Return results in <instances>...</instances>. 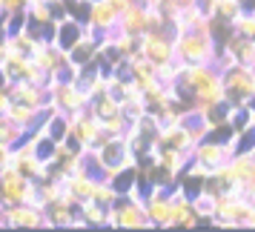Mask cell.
Segmentation results:
<instances>
[{
  "label": "cell",
  "instance_id": "6da1fadb",
  "mask_svg": "<svg viewBox=\"0 0 255 232\" xmlns=\"http://www.w3.org/2000/svg\"><path fill=\"white\" fill-rule=\"evenodd\" d=\"M175 58L181 63H218L221 43L209 29H192L175 35Z\"/></svg>",
  "mask_w": 255,
  "mask_h": 232
},
{
  "label": "cell",
  "instance_id": "7a4b0ae2",
  "mask_svg": "<svg viewBox=\"0 0 255 232\" xmlns=\"http://www.w3.org/2000/svg\"><path fill=\"white\" fill-rule=\"evenodd\" d=\"M106 227H118V230H155L143 198H132V195H121L109 207Z\"/></svg>",
  "mask_w": 255,
  "mask_h": 232
},
{
  "label": "cell",
  "instance_id": "3957f363",
  "mask_svg": "<svg viewBox=\"0 0 255 232\" xmlns=\"http://www.w3.org/2000/svg\"><path fill=\"white\" fill-rule=\"evenodd\" d=\"M49 101L58 112H81L92 106V95L83 89L78 81H63V78H49Z\"/></svg>",
  "mask_w": 255,
  "mask_h": 232
},
{
  "label": "cell",
  "instance_id": "277c9868",
  "mask_svg": "<svg viewBox=\"0 0 255 232\" xmlns=\"http://www.w3.org/2000/svg\"><path fill=\"white\" fill-rule=\"evenodd\" d=\"M224 86H227V101L232 106H247L255 95V66L247 63H232L224 69Z\"/></svg>",
  "mask_w": 255,
  "mask_h": 232
},
{
  "label": "cell",
  "instance_id": "5b68a950",
  "mask_svg": "<svg viewBox=\"0 0 255 232\" xmlns=\"http://www.w3.org/2000/svg\"><path fill=\"white\" fill-rule=\"evenodd\" d=\"M235 152H238L235 138H232V140L204 138L195 149H192V161H195L198 166H204L207 172H215V169H221V166H227V163H230V158L235 155Z\"/></svg>",
  "mask_w": 255,
  "mask_h": 232
},
{
  "label": "cell",
  "instance_id": "8992f818",
  "mask_svg": "<svg viewBox=\"0 0 255 232\" xmlns=\"http://www.w3.org/2000/svg\"><path fill=\"white\" fill-rule=\"evenodd\" d=\"M138 49L155 66L175 60V32L172 29H149L138 37Z\"/></svg>",
  "mask_w": 255,
  "mask_h": 232
},
{
  "label": "cell",
  "instance_id": "52a82bcc",
  "mask_svg": "<svg viewBox=\"0 0 255 232\" xmlns=\"http://www.w3.org/2000/svg\"><path fill=\"white\" fill-rule=\"evenodd\" d=\"M250 212H253V201L244 192H238V195L227 192L218 198V215L212 221V227H247Z\"/></svg>",
  "mask_w": 255,
  "mask_h": 232
},
{
  "label": "cell",
  "instance_id": "ba28073f",
  "mask_svg": "<svg viewBox=\"0 0 255 232\" xmlns=\"http://www.w3.org/2000/svg\"><path fill=\"white\" fill-rule=\"evenodd\" d=\"M143 204H146V212H149L155 230H169L172 227V189L152 186L143 195Z\"/></svg>",
  "mask_w": 255,
  "mask_h": 232
},
{
  "label": "cell",
  "instance_id": "9c48e42d",
  "mask_svg": "<svg viewBox=\"0 0 255 232\" xmlns=\"http://www.w3.org/2000/svg\"><path fill=\"white\" fill-rule=\"evenodd\" d=\"M12 163L26 175V178H29V181H43V178L49 175V163L35 152V146H32V138L20 140V143L14 146V161H12Z\"/></svg>",
  "mask_w": 255,
  "mask_h": 232
},
{
  "label": "cell",
  "instance_id": "30bf717a",
  "mask_svg": "<svg viewBox=\"0 0 255 232\" xmlns=\"http://www.w3.org/2000/svg\"><path fill=\"white\" fill-rule=\"evenodd\" d=\"M86 26L92 29L95 35L106 37V35H112L118 26H121V12L112 6V0H92Z\"/></svg>",
  "mask_w": 255,
  "mask_h": 232
},
{
  "label": "cell",
  "instance_id": "8fae6325",
  "mask_svg": "<svg viewBox=\"0 0 255 232\" xmlns=\"http://www.w3.org/2000/svg\"><path fill=\"white\" fill-rule=\"evenodd\" d=\"M6 224L12 230H40V227H49V218L46 209L35 204H14V207H6Z\"/></svg>",
  "mask_w": 255,
  "mask_h": 232
},
{
  "label": "cell",
  "instance_id": "7c38bea8",
  "mask_svg": "<svg viewBox=\"0 0 255 232\" xmlns=\"http://www.w3.org/2000/svg\"><path fill=\"white\" fill-rule=\"evenodd\" d=\"M204 221L192 207V195H186L181 186H172V227L181 230H195Z\"/></svg>",
  "mask_w": 255,
  "mask_h": 232
},
{
  "label": "cell",
  "instance_id": "4fadbf2b",
  "mask_svg": "<svg viewBox=\"0 0 255 232\" xmlns=\"http://www.w3.org/2000/svg\"><path fill=\"white\" fill-rule=\"evenodd\" d=\"M9 92H12V101H20V104L37 106V109H49V106H52V101H49V86H46V83L12 81V83H9Z\"/></svg>",
  "mask_w": 255,
  "mask_h": 232
},
{
  "label": "cell",
  "instance_id": "5bb4252c",
  "mask_svg": "<svg viewBox=\"0 0 255 232\" xmlns=\"http://www.w3.org/2000/svg\"><path fill=\"white\" fill-rule=\"evenodd\" d=\"M86 23L83 20H78V17H72V14H66V17H60L58 23H55V32H52V40L58 43L60 49H66V52H72V49L81 43L83 37H86Z\"/></svg>",
  "mask_w": 255,
  "mask_h": 232
},
{
  "label": "cell",
  "instance_id": "9a60e30c",
  "mask_svg": "<svg viewBox=\"0 0 255 232\" xmlns=\"http://www.w3.org/2000/svg\"><path fill=\"white\" fill-rule=\"evenodd\" d=\"M78 215V201L72 195H63L58 201H52L46 207V218H49V227H66L72 230V221Z\"/></svg>",
  "mask_w": 255,
  "mask_h": 232
},
{
  "label": "cell",
  "instance_id": "2e32d148",
  "mask_svg": "<svg viewBox=\"0 0 255 232\" xmlns=\"http://www.w3.org/2000/svg\"><path fill=\"white\" fill-rule=\"evenodd\" d=\"M224 52H230L238 63H247V66H255V37H247L241 32H232L224 43H221Z\"/></svg>",
  "mask_w": 255,
  "mask_h": 232
},
{
  "label": "cell",
  "instance_id": "e0dca14e",
  "mask_svg": "<svg viewBox=\"0 0 255 232\" xmlns=\"http://www.w3.org/2000/svg\"><path fill=\"white\" fill-rule=\"evenodd\" d=\"M95 184H98V175L92 172H78L69 175V195L81 204V201H89L95 192Z\"/></svg>",
  "mask_w": 255,
  "mask_h": 232
},
{
  "label": "cell",
  "instance_id": "ac0fdd59",
  "mask_svg": "<svg viewBox=\"0 0 255 232\" xmlns=\"http://www.w3.org/2000/svg\"><path fill=\"white\" fill-rule=\"evenodd\" d=\"M218 198L221 195L209 192V189H204V192L192 195V207H195V212L201 215V221H204V224H212V221H215V215H218Z\"/></svg>",
  "mask_w": 255,
  "mask_h": 232
},
{
  "label": "cell",
  "instance_id": "d6986e66",
  "mask_svg": "<svg viewBox=\"0 0 255 232\" xmlns=\"http://www.w3.org/2000/svg\"><path fill=\"white\" fill-rule=\"evenodd\" d=\"M78 212H81L83 218H86V224H89V227H106V215H109V207L98 204L95 198H89V201H81V204H78Z\"/></svg>",
  "mask_w": 255,
  "mask_h": 232
},
{
  "label": "cell",
  "instance_id": "ffe728a7",
  "mask_svg": "<svg viewBox=\"0 0 255 232\" xmlns=\"http://www.w3.org/2000/svg\"><path fill=\"white\" fill-rule=\"evenodd\" d=\"M29 138V132H26L20 123H14L9 115H0V143H9V146H17L20 140Z\"/></svg>",
  "mask_w": 255,
  "mask_h": 232
},
{
  "label": "cell",
  "instance_id": "44dd1931",
  "mask_svg": "<svg viewBox=\"0 0 255 232\" xmlns=\"http://www.w3.org/2000/svg\"><path fill=\"white\" fill-rule=\"evenodd\" d=\"M247 9H244L241 0H218V9H215V20H224V23H232L238 14H244Z\"/></svg>",
  "mask_w": 255,
  "mask_h": 232
},
{
  "label": "cell",
  "instance_id": "7402d4cb",
  "mask_svg": "<svg viewBox=\"0 0 255 232\" xmlns=\"http://www.w3.org/2000/svg\"><path fill=\"white\" fill-rule=\"evenodd\" d=\"M92 198L98 201V204H104V207H112L118 198V189L112 186V181L109 178H98V184H95V192H92Z\"/></svg>",
  "mask_w": 255,
  "mask_h": 232
},
{
  "label": "cell",
  "instance_id": "603a6c76",
  "mask_svg": "<svg viewBox=\"0 0 255 232\" xmlns=\"http://www.w3.org/2000/svg\"><path fill=\"white\" fill-rule=\"evenodd\" d=\"M12 106V92H9V83L0 81V115H6Z\"/></svg>",
  "mask_w": 255,
  "mask_h": 232
},
{
  "label": "cell",
  "instance_id": "cb8c5ba5",
  "mask_svg": "<svg viewBox=\"0 0 255 232\" xmlns=\"http://www.w3.org/2000/svg\"><path fill=\"white\" fill-rule=\"evenodd\" d=\"M12 161H14V146H9V143H0V169L12 166Z\"/></svg>",
  "mask_w": 255,
  "mask_h": 232
},
{
  "label": "cell",
  "instance_id": "d4e9b609",
  "mask_svg": "<svg viewBox=\"0 0 255 232\" xmlns=\"http://www.w3.org/2000/svg\"><path fill=\"white\" fill-rule=\"evenodd\" d=\"M29 6H32V0H3V9H6V14L23 12V9H29Z\"/></svg>",
  "mask_w": 255,
  "mask_h": 232
},
{
  "label": "cell",
  "instance_id": "484cf974",
  "mask_svg": "<svg viewBox=\"0 0 255 232\" xmlns=\"http://www.w3.org/2000/svg\"><path fill=\"white\" fill-rule=\"evenodd\" d=\"M247 227H253L255 230V204H253V212H250V224H247Z\"/></svg>",
  "mask_w": 255,
  "mask_h": 232
}]
</instances>
